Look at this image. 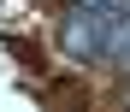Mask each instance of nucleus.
<instances>
[{
    "instance_id": "nucleus-1",
    "label": "nucleus",
    "mask_w": 130,
    "mask_h": 112,
    "mask_svg": "<svg viewBox=\"0 0 130 112\" xmlns=\"http://www.w3.org/2000/svg\"><path fill=\"white\" fill-rule=\"evenodd\" d=\"M124 12H130V0H124Z\"/></svg>"
}]
</instances>
